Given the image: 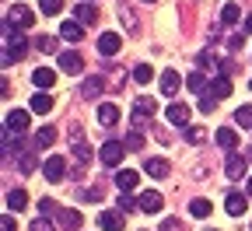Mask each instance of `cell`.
Instances as JSON below:
<instances>
[{
    "label": "cell",
    "instance_id": "f35d334b",
    "mask_svg": "<svg viewBox=\"0 0 252 231\" xmlns=\"http://www.w3.org/2000/svg\"><path fill=\"white\" fill-rule=\"evenodd\" d=\"M28 231H53V224H49V217H35L28 224Z\"/></svg>",
    "mask_w": 252,
    "mask_h": 231
},
{
    "label": "cell",
    "instance_id": "cb8c5ba5",
    "mask_svg": "<svg viewBox=\"0 0 252 231\" xmlns=\"http://www.w3.org/2000/svg\"><path fill=\"white\" fill-rule=\"evenodd\" d=\"M186 88L200 95V91L207 88V74H203V70H193V74H189V77H186Z\"/></svg>",
    "mask_w": 252,
    "mask_h": 231
},
{
    "label": "cell",
    "instance_id": "c3c4849f",
    "mask_svg": "<svg viewBox=\"0 0 252 231\" xmlns=\"http://www.w3.org/2000/svg\"><path fill=\"white\" fill-rule=\"evenodd\" d=\"M84 200H102V189H84Z\"/></svg>",
    "mask_w": 252,
    "mask_h": 231
},
{
    "label": "cell",
    "instance_id": "44dd1931",
    "mask_svg": "<svg viewBox=\"0 0 252 231\" xmlns=\"http://www.w3.org/2000/svg\"><path fill=\"white\" fill-rule=\"evenodd\" d=\"M74 21L77 25H94L98 21V11H94L91 4H81V7H74Z\"/></svg>",
    "mask_w": 252,
    "mask_h": 231
},
{
    "label": "cell",
    "instance_id": "f546056e",
    "mask_svg": "<svg viewBox=\"0 0 252 231\" xmlns=\"http://www.w3.org/2000/svg\"><path fill=\"white\" fill-rule=\"evenodd\" d=\"M186 140L189 144H203L207 140V130L203 126H186Z\"/></svg>",
    "mask_w": 252,
    "mask_h": 231
},
{
    "label": "cell",
    "instance_id": "1f68e13d",
    "mask_svg": "<svg viewBox=\"0 0 252 231\" xmlns=\"http://www.w3.org/2000/svg\"><path fill=\"white\" fill-rule=\"evenodd\" d=\"M235 123L245 126V130H252V105H242V109L235 112Z\"/></svg>",
    "mask_w": 252,
    "mask_h": 231
},
{
    "label": "cell",
    "instance_id": "7a4b0ae2",
    "mask_svg": "<svg viewBox=\"0 0 252 231\" xmlns=\"http://www.w3.org/2000/svg\"><path fill=\"white\" fill-rule=\"evenodd\" d=\"M42 175L49 182H63V175H67V158H63V154H49L46 165H42Z\"/></svg>",
    "mask_w": 252,
    "mask_h": 231
},
{
    "label": "cell",
    "instance_id": "ffe728a7",
    "mask_svg": "<svg viewBox=\"0 0 252 231\" xmlns=\"http://www.w3.org/2000/svg\"><path fill=\"white\" fill-rule=\"evenodd\" d=\"M210 95H214V98H228V95H231V77L217 74V77L210 81Z\"/></svg>",
    "mask_w": 252,
    "mask_h": 231
},
{
    "label": "cell",
    "instance_id": "e575fe53",
    "mask_svg": "<svg viewBox=\"0 0 252 231\" xmlns=\"http://www.w3.org/2000/svg\"><path fill=\"white\" fill-rule=\"evenodd\" d=\"M220 21H224V25H235V21H238V4H224V11H220Z\"/></svg>",
    "mask_w": 252,
    "mask_h": 231
},
{
    "label": "cell",
    "instance_id": "7c38bea8",
    "mask_svg": "<svg viewBox=\"0 0 252 231\" xmlns=\"http://www.w3.org/2000/svg\"><path fill=\"white\" fill-rule=\"evenodd\" d=\"M217 147H224V151H235L238 147V133H235V126H220L217 133H214Z\"/></svg>",
    "mask_w": 252,
    "mask_h": 231
},
{
    "label": "cell",
    "instance_id": "bcb514c9",
    "mask_svg": "<svg viewBox=\"0 0 252 231\" xmlns=\"http://www.w3.org/2000/svg\"><path fill=\"white\" fill-rule=\"evenodd\" d=\"M220 74L231 77V74H235V60H220Z\"/></svg>",
    "mask_w": 252,
    "mask_h": 231
},
{
    "label": "cell",
    "instance_id": "30bf717a",
    "mask_svg": "<svg viewBox=\"0 0 252 231\" xmlns=\"http://www.w3.org/2000/svg\"><path fill=\"white\" fill-rule=\"evenodd\" d=\"M119 46H123V39L116 35V32H102V35H98V53L102 56H116Z\"/></svg>",
    "mask_w": 252,
    "mask_h": 231
},
{
    "label": "cell",
    "instance_id": "4dcf8cb0",
    "mask_svg": "<svg viewBox=\"0 0 252 231\" xmlns=\"http://www.w3.org/2000/svg\"><path fill=\"white\" fill-rule=\"evenodd\" d=\"M74 161L84 168V165L91 161V147H88V144H74Z\"/></svg>",
    "mask_w": 252,
    "mask_h": 231
},
{
    "label": "cell",
    "instance_id": "d6a6232c",
    "mask_svg": "<svg viewBox=\"0 0 252 231\" xmlns=\"http://www.w3.org/2000/svg\"><path fill=\"white\" fill-rule=\"evenodd\" d=\"M151 77H154V70L147 67V63H140V67H133V81H137V84H147Z\"/></svg>",
    "mask_w": 252,
    "mask_h": 231
},
{
    "label": "cell",
    "instance_id": "8fae6325",
    "mask_svg": "<svg viewBox=\"0 0 252 231\" xmlns=\"http://www.w3.org/2000/svg\"><path fill=\"white\" fill-rule=\"evenodd\" d=\"M224 207H228L231 217H242V214L249 210V196H242V193H228V196H224Z\"/></svg>",
    "mask_w": 252,
    "mask_h": 231
},
{
    "label": "cell",
    "instance_id": "7dc6e473",
    "mask_svg": "<svg viewBox=\"0 0 252 231\" xmlns=\"http://www.w3.org/2000/svg\"><path fill=\"white\" fill-rule=\"evenodd\" d=\"M32 168H35V158H32V154H21V172H32Z\"/></svg>",
    "mask_w": 252,
    "mask_h": 231
},
{
    "label": "cell",
    "instance_id": "3957f363",
    "mask_svg": "<svg viewBox=\"0 0 252 231\" xmlns=\"http://www.w3.org/2000/svg\"><path fill=\"white\" fill-rule=\"evenodd\" d=\"M245 168H249V158H245V154H238V151L228 154V161H224V175H228L231 182H238V179L245 175Z\"/></svg>",
    "mask_w": 252,
    "mask_h": 231
},
{
    "label": "cell",
    "instance_id": "d590c367",
    "mask_svg": "<svg viewBox=\"0 0 252 231\" xmlns=\"http://www.w3.org/2000/svg\"><path fill=\"white\" fill-rule=\"evenodd\" d=\"M116 210L126 214V210H140V207H137V200H130V193H123V196H119V203H116Z\"/></svg>",
    "mask_w": 252,
    "mask_h": 231
},
{
    "label": "cell",
    "instance_id": "db71d44e",
    "mask_svg": "<svg viewBox=\"0 0 252 231\" xmlns=\"http://www.w3.org/2000/svg\"><path fill=\"white\" fill-rule=\"evenodd\" d=\"M249 88H252V84H249Z\"/></svg>",
    "mask_w": 252,
    "mask_h": 231
},
{
    "label": "cell",
    "instance_id": "83f0119b",
    "mask_svg": "<svg viewBox=\"0 0 252 231\" xmlns=\"http://www.w3.org/2000/svg\"><path fill=\"white\" fill-rule=\"evenodd\" d=\"M53 140H56V130H53V126H42V130H35V144H39V147H49Z\"/></svg>",
    "mask_w": 252,
    "mask_h": 231
},
{
    "label": "cell",
    "instance_id": "ac0fdd59",
    "mask_svg": "<svg viewBox=\"0 0 252 231\" xmlns=\"http://www.w3.org/2000/svg\"><path fill=\"white\" fill-rule=\"evenodd\" d=\"M179 84H182L179 70H165V74H161V95H165V98H172V95L179 91Z\"/></svg>",
    "mask_w": 252,
    "mask_h": 231
},
{
    "label": "cell",
    "instance_id": "b9f144b4",
    "mask_svg": "<svg viewBox=\"0 0 252 231\" xmlns=\"http://www.w3.org/2000/svg\"><path fill=\"white\" fill-rule=\"evenodd\" d=\"M214 105H217V98H214V95H210V91H207V95H203V98H200V112H210V109H214Z\"/></svg>",
    "mask_w": 252,
    "mask_h": 231
},
{
    "label": "cell",
    "instance_id": "4fadbf2b",
    "mask_svg": "<svg viewBox=\"0 0 252 231\" xmlns=\"http://www.w3.org/2000/svg\"><path fill=\"white\" fill-rule=\"evenodd\" d=\"M81 35H84V25H77L74 18H67L60 25V39H67V42H81Z\"/></svg>",
    "mask_w": 252,
    "mask_h": 231
},
{
    "label": "cell",
    "instance_id": "ba28073f",
    "mask_svg": "<svg viewBox=\"0 0 252 231\" xmlns=\"http://www.w3.org/2000/svg\"><path fill=\"white\" fill-rule=\"evenodd\" d=\"M60 70H67V74H81V70H84V60H81V53H74V49H63V53H60Z\"/></svg>",
    "mask_w": 252,
    "mask_h": 231
},
{
    "label": "cell",
    "instance_id": "f1b7e54d",
    "mask_svg": "<svg viewBox=\"0 0 252 231\" xmlns=\"http://www.w3.org/2000/svg\"><path fill=\"white\" fill-rule=\"evenodd\" d=\"M81 95H84V98L102 95V77H88V81H84V88H81Z\"/></svg>",
    "mask_w": 252,
    "mask_h": 231
},
{
    "label": "cell",
    "instance_id": "11a10c76",
    "mask_svg": "<svg viewBox=\"0 0 252 231\" xmlns=\"http://www.w3.org/2000/svg\"><path fill=\"white\" fill-rule=\"evenodd\" d=\"M210 231H214V228H210Z\"/></svg>",
    "mask_w": 252,
    "mask_h": 231
},
{
    "label": "cell",
    "instance_id": "74e56055",
    "mask_svg": "<svg viewBox=\"0 0 252 231\" xmlns=\"http://www.w3.org/2000/svg\"><path fill=\"white\" fill-rule=\"evenodd\" d=\"M126 147H130V151H140V147H144V137H140V130H133V133L126 137Z\"/></svg>",
    "mask_w": 252,
    "mask_h": 231
},
{
    "label": "cell",
    "instance_id": "8d00e7d4",
    "mask_svg": "<svg viewBox=\"0 0 252 231\" xmlns=\"http://www.w3.org/2000/svg\"><path fill=\"white\" fill-rule=\"evenodd\" d=\"M200 67L207 70V67H220V63H217V56H214L210 49H203V53H200Z\"/></svg>",
    "mask_w": 252,
    "mask_h": 231
},
{
    "label": "cell",
    "instance_id": "f5cc1de1",
    "mask_svg": "<svg viewBox=\"0 0 252 231\" xmlns=\"http://www.w3.org/2000/svg\"><path fill=\"white\" fill-rule=\"evenodd\" d=\"M84 4H88V0H84Z\"/></svg>",
    "mask_w": 252,
    "mask_h": 231
},
{
    "label": "cell",
    "instance_id": "7402d4cb",
    "mask_svg": "<svg viewBox=\"0 0 252 231\" xmlns=\"http://www.w3.org/2000/svg\"><path fill=\"white\" fill-rule=\"evenodd\" d=\"M98 123H102V126H116V123H119V109H116L112 102L98 105Z\"/></svg>",
    "mask_w": 252,
    "mask_h": 231
},
{
    "label": "cell",
    "instance_id": "816d5d0a",
    "mask_svg": "<svg viewBox=\"0 0 252 231\" xmlns=\"http://www.w3.org/2000/svg\"><path fill=\"white\" fill-rule=\"evenodd\" d=\"M144 4H154V0H144Z\"/></svg>",
    "mask_w": 252,
    "mask_h": 231
},
{
    "label": "cell",
    "instance_id": "f907efd6",
    "mask_svg": "<svg viewBox=\"0 0 252 231\" xmlns=\"http://www.w3.org/2000/svg\"><path fill=\"white\" fill-rule=\"evenodd\" d=\"M245 196H252V179H249V186H245Z\"/></svg>",
    "mask_w": 252,
    "mask_h": 231
},
{
    "label": "cell",
    "instance_id": "681fc988",
    "mask_svg": "<svg viewBox=\"0 0 252 231\" xmlns=\"http://www.w3.org/2000/svg\"><path fill=\"white\" fill-rule=\"evenodd\" d=\"M245 35H252V14L245 18Z\"/></svg>",
    "mask_w": 252,
    "mask_h": 231
},
{
    "label": "cell",
    "instance_id": "603a6c76",
    "mask_svg": "<svg viewBox=\"0 0 252 231\" xmlns=\"http://www.w3.org/2000/svg\"><path fill=\"white\" fill-rule=\"evenodd\" d=\"M56 217H60V228H67V231H77L81 228V214L77 210H60Z\"/></svg>",
    "mask_w": 252,
    "mask_h": 231
},
{
    "label": "cell",
    "instance_id": "4316f807",
    "mask_svg": "<svg viewBox=\"0 0 252 231\" xmlns=\"http://www.w3.org/2000/svg\"><path fill=\"white\" fill-rule=\"evenodd\" d=\"M35 49H39V53H60L56 35H39V39H35Z\"/></svg>",
    "mask_w": 252,
    "mask_h": 231
},
{
    "label": "cell",
    "instance_id": "ab89813d",
    "mask_svg": "<svg viewBox=\"0 0 252 231\" xmlns=\"http://www.w3.org/2000/svg\"><path fill=\"white\" fill-rule=\"evenodd\" d=\"M242 46H245V35H242V32H235V35L228 39V49H231V53H238Z\"/></svg>",
    "mask_w": 252,
    "mask_h": 231
},
{
    "label": "cell",
    "instance_id": "836d02e7",
    "mask_svg": "<svg viewBox=\"0 0 252 231\" xmlns=\"http://www.w3.org/2000/svg\"><path fill=\"white\" fill-rule=\"evenodd\" d=\"M39 11L42 14H60L63 11V0H39Z\"/></svg>",
    "mask_w": 252,
    "mask_h": 231
},
{
    "label": "cell",
    "instance_id": "52a82bcc",
    "mask_svg": "<svg viewBox=\"0 0 252 231\" xmlns=\"http://www.w3.org/2000/svg\"><path fill=\"white\" fill-rule=\"evenodd\" d=\"M123 224H126L123 210H102L98 214V228H105V231H123Z\"/></svg>",
    "mask_w": 252,
    "mask_h": 231
},
{
    "label": "cell",
    "instance_id": "9a60e30c",
    "mask_svg": "<svg viewBox=\"0 0 252 231\" xmlns=\"http://www.w3.org/2000/svg\"><path fill=\"white\" fill-rule=\"evenodd\" d=\"M32 112H39V116L53 112V95L49 91H35V95H32Z\"/></svg>",
    "mask_w": 252,
    "mask_h": 231
},
{
    "label": "cell",
    "instance_id": "ee69618b",
    "mask_svg": "<svg viewBox=\"0 0 252 231\" xmlns=\"http://www.w3.org/2000/svg\"><path fill=\"white\" fill-rule=\"evenodd\" d=\"M119 21H123L126 28H130V32L137 28V18H133V11H123V14H119Z\"/></svg>",
    "mask_w": 252,
    "mask_h": 231
},
{
    "label": "cell",
    "instance_id": "f6af8a7d",
    "mask_svg": "<svg viewBox=\"0 0 252 231\" xmlns=\"http://www.w3.org/2000/svg\"><path fill=\"white\" fill-rule=\"evenodd\" d=\"M0 231H18V224H14L11 214H4V221H0Z\"/></svg>",
    "mask_w": 252,
    "mask_h": 231
},
{
    "label": "cell",
    "instance_id": "2e32d148",
    "mask_svg": "<svg viewBox=\"0 0 252 231\" xmlns=\"http://www.w3.org/2000/svg\"><path fill=\"white\" fill-rule=\"evenodd\" d=\"M32 81H35V88H39V91H46V88H53V84H56V70L39 67V70H32Z\"/></svg>",
    "mask_w": 252,
    "mask_h": 231
},
{
    "label": "cell",
    "instance_id": "e0dca14e",
    "mask_svg": "<svg viewBox=\"0 0 252 231\" xmlns=\"http://www.w3.org/2000/svg\"><path fill=\"white\" fill-rule=\"evenodd\" d=\"M137 182H140V175H137L133 168H123V172H116V186H119L123 193H130V189H137Z\"/></svg>",
    "mask_w": 252,
    "mask_h": 231
},
{
    "label": "cell",
    "instance_id": "484cf974",
    "mask_svg": "<svg viewBox=\"0 0 252 231\" xmlns=\"http://www.w3.org/2000/svg\"><path fill=\"white\" fill-rule=\"evenodd\" d=\"M210 200H203V196H200V200H193V203H189V214H193V217H210Z\"/></svg>",
    "mask_w": 252,
    "mask_h": 231
},
{
    "label": "cell",
    "instance_id": "277c9868",
    "mask_svg": "<svg viewBox=\"0 0 252 231\" xmlns=\"http://www.w3.org/2000/svg\"><path fill=\"white\" fill-rule=\"evenodd\" d=\"M123 151H126V144H119V140H105L102 144V151H98V158H102V165H116L123 161Z\"/></svg>",
    "mask_w": 252,
    "mask_h": 231
},
{
    "label": "cell",
    "instance_id": "6da1fadb",
    "mask_svg": "<svg viewBox=\"0 0 252 231\" xmlns=\"http://www.w3.org/2000/svg\"><path fill=\"white\" fill-rule=\"evenodd\" d=\"M154 112H158V102H154V98H137V102H133V112H130V123H133L137 130H144V126L154 119Z\"/></svg>",
    "mask_w": 252,
    "mask_h": 231
},
{
    "label": "cell",
    "instance_id": "d4e9b609",
    "mask_svg": "<svg viewBox=\"0 0 252 231\" xmlns=\"http://www.w3.org/2000/svg\"><path fill=\"white\" fill-rule=\"evenodd\" d=\"M25 203H28L25 189H11V193H7V210H21Z\"/></svg>",
    "mask_w": 252,
    "mask_h": 231
},
{
    "label": "cell",
    "instance_id": "8992f818",
    "mask_svg": "<svg viewBox=\"0 0 252 231\" xmlns=\"http://www.w3.org/2000/svg\"><path fill=\"white\" fill-rule=\"evenodd\" d=\"M137 207H140L144 214H158V210L165 207V200H161V193L147 189V193H140V196H137Z\"/></svg>",
    "mask_w": 252,
    "mask_h": 231
},
{
    "label": "cell",
    "instance_id": "9c48e42d",
    "mask_svg": "<svg viewBox=\"0 0 252 231\" xmlns=\"http://www.w3.org/2000/svg\"><path fill=\"white\" fill-rule=\"evenodd\" d=\"M4 126H7V133H25V130H28V112L25 109H11Z\"/></svg>",
    "mask_w": 252,
    "mask_h": 231
},
{
    "label": "cell",
    "instance_id": "60d3db41",
    "mask_svg": "<svg viewBox=\"0 0 252 231\" xmlns=\"http://www.w3.org/2000/svg\"><path fill=\"white\" fill-rule=\"evenodd\" d=\"M39 210H42V217H49V214H60V210H56V200H39Z\"/></svg>",
    "mask_w": 252,
    "mask_h": 231
},
{
    "label": "cell",
    "instance_id": "5bb4252c",
    "mask_svg": "<svg viewBox=\"0 0 252 231\" xmlns=\"http://www.w3.org/2000/svg\"><path fill=\"white\" fill-rule=\"evenodd\" d=\"M144 172H147L151 179H165V175H168V161H165V158H147V161H144Z\"/></svg>",
    "mask_w": 252,
    "mask_h": 231
},
{
    "label": "cell",
    "instance_id": "5b68a950",
    "mask_svg": "<svg viewBox=\"0 0 252 231\" xmlns=\"http://www.w3.org/2000/svg\"><path fill=\"white\" fill-rule=\"evenodd\" d=\"M7 18H11L14 28H32V25H35V14H32V7H25V4H14L7 11Z\"/></svg>",
    "mask_w": 252,
    "mask_h": 231
},
{
    "label": "cell",
    "instance_id": "7bdbcfd3",
    "mask_svg": "<svg viewBox=\"0 0 252 231\" xmlns=\"http://www.w3.org/2000/svg\"><path fill=\"white\" fill-rule=\"evenodd\" d=\"M158 231H182V224H179L175 217H165V221H161V228H158Z\"/></svg>",
    "mask_w": 252,
    "mask_h": 231
},
{
    "label": "cell",
    "instance_id": "d6986e66",
    "mask_svg": "<svg viewBox=\"0 0 252 231\" xmlns=\"http://www.w3.org/2000/svg\"><path fill=\"white\" fill-rule=\"evenodd\" d=\"M168 123H172V126H186V123H189V105H186V102L168 105Z\"/></svg>",
    "mask_w": 252,
    "mask_h": 231
}]
</instances>
